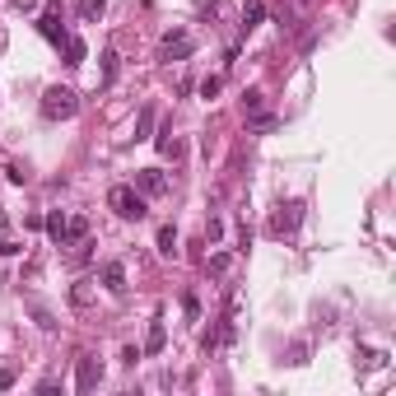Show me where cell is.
<instances>
[{
  "mask_svg": "<svg viewBox=\"0 0 396 396\" xmlns=\"http://www.w3.org/2000/svg\"><path fill=\"white\" fill-rule=\"evenodd\" d=\"M75 112H79L75 89H66V84H52V89L42 93V117H47V122H70Z\"/></svg>",
  "mask_w": 396,
  "mask_h": 396,
  "instance_id": "6da1fadb",
  "label": "cell"
},
{
  "mask_svg": "<svg viewBox=\"0 0 396 396\" xmlns=\"http://www.w3.org/2000/svg\"><path fill=\"white\" fill-rule=\"evenodd\" d=\"M298 224H303V201H280L275 215H271V224H266V233L271 238H294Z\"/></svg>",
  "mask_w": 396,
  "mask_h": 396,
  "instance_id": "7a4b0ae2",
  "label": "cell"
},
{
  "mask_svg": "<svg viewBox=\"0 0 396 396\" xmlns=\"http://www.w3.org/2000/svg\"><path fill=\"white\" fill-rule=\"evenodd\" d=\"M107 205H112L122 219H145V215H149L145 196H140L136 187H112V192H107Z\"/></svg>",
  "mask_w": 396,
  "mask_h": 396,
  "instance_id": "3957f363",
  "label": "cell"
},
{
  "mask_svg": "<svg viewBox=\"0 0 396 396\" xmlns=\"http://www.w3.org/2000/svg\"><path fill=\"white\" fill-rule=\"evenodd\" d=\"M196 52V42H192V33H163V42H158V61H187Z\"/></svg>",
  "mask_w": 396,
  "mask_h": 396,
  "instance_id": "277c9868",
  "label": "cell"
},
{
  "mask_svg": "<svg viewBox=\"0 0 396 396\" xmlns=\"http://www.w3.org/2000/svg\"><path fill=\"white\" fill-rule=\"evenodd\" d=\"M131 187H136L140 196H168V173L163 168H140Z\"/></svg>",
  "mask_w": 396,
  "mask_h": 396,
  "instance_id": "5b68a950",
  "label": "cell"
},
{
  "mask_svg": "<svg viewBox=\"0 0 396 396\" xmlns=\"http://www.w3.org/2000/svg\"><path fill=\"white\" fill-rule=\"evenodd\" d=\"M37 33H42L47 42H57V47L70 37V33H66V23H61V5H52V10H47L42 19H37Z\"/></svg>",
  "mask_w": 396,
  "mask_h": 396,
  "instance_id": "8992f818",
  "label": "cell"
},
{
  "mask_svg": "<svg viewBox=\"0 0 396 396\" xmlns=\"http://www.w3.org/2000/svg\"><path fill=\"white\" fill-rule=\"evenodd\" d=\"M98 378H103L98 359H89V354H79V363H75V392H93V387H98Z\"/></svg>",
  "mask_w": 396,
  "mask_h": 396,
  "instance_id": "52a82bcc",
  "label": "cell"
},
{
  "mask_svg": "<svg viewBox=\"0 0 396 396\" xmlns=\"http://www.w3.org/2000/svg\"><path fill=\"white\" fill-rule=\"evenodd\" d=\"M103 289H107V294H117V298H122L126 294V266H122V261H103Z\"/></svg>",
  "mask_w": 396,
  "mask_h": 396,
  "instance_id": "ba28073f",
  "label": "cell"
},
{
  "mask_svg": "<svg viewBox=\"0 0 396 396\" xmlns=\"http://www.w3.org/2000/svg\"><path fill=\"white\" fill-rule=\"evenodd\" d=\"M154 145H158V154H163V158H182V154H187V149H182V140L173 136V126H163V131H158Z\"/></svg>",
  "mask_w": 396,
  "mask_h": 396,
  "instance_id": "9c48e42d",
  "label": "cell"
},
{
  "mask_svg": "<svg viewBox=\"0 0 396 396\" xmlns=\"http://www.w3.org/2000/svg\"><path fill=\"white\" fill-rule=\"evenodd\" d=\"M261 19H266V0H243V28L252 33Z\"/></svg>",
  "mask_w": 396,
  "mask_h": 396,
  "instance_id": "30bf717a",
  "label": "cell"
},
{
  "mask_svg": "<svg viewBox=\"0 0 396 396\" xmlns=\"http://www.w3.org/2000/svg\"><path fill=\"white\" fill-rule=\"evenodd\" d=\"M66 228H70V219L61 215V210H52V215H47V238H52V243H61V248H66Z\"/></svg>",
  "mask_w": 396,
  "mask_h": 396,
  "instance_id": "8fae6325",
  "label": "cell"
},
{
  "mask_svg": "<svg viewBox=\"0 0 396 396\" xmlns=\"http://www.w3.org/2000/svg\"><path fill=\"white\" fill-rule=\"evenodd\" d=\"M163 340H168L163 317H154V322H149V336H145V354H158V350H163Z\"/></svg>",
  "mask_w": 396,
  "mask_h": 396,
  "instance_id": "7c38bea8",
  "label": "cell"
},
{
  "mask_svg": "<svg viewBox=\"0 0 396 396\" xmlns=\"http://www.w3.org/2000/svg\"><path fill=\"white\" fill-rule=\"evenodd\" d=\"M112 84H117V52L107 47L103 52V89H112Z\"/></svg>",
  "mask_w": 396,
  "mask_h": 396,
  "instance_id": "4fadbf2b",
  "label": "cell"
},
{
  "mask_svg": "<svg viewBox=\"0 0 396 396\" xmlns=\"http://www.w3.org/2000/svg\"><path fill=\"white\" fill-rule=\"evenodd\" d=\"M158 252H163V257H173V252H177V228H173V224L158 228Z\"/></svg>",
  "mask_w": 396,
  "mask_h": 396,
  "instance_id": "5bb4252c",
  "label": "cell"
},
{
  "mask_svg": "<svg viewBox=\"0 0 396 396\" xmlns=\"http://www.w3.org/2000/svg\"><path fill=\"white\" fill-rule=\"evenodd\" d=\"M66 66H84V42H79V37H66Z\"/></svg>",
  "mask_w": 396,
  "mask_h": 396,
  "instance_id": "9a60e30c",
  "label": "cell"
},
{
  "mask_svg": "<svg viewBox=\"0 0 396 396\" xmlns=\"http://www.w3.org/2000/svg\"><path fill=\"white\" fill-rule=\"evenodd\" d=\"M103 10H107V0H79V19H84V23H93Z\"/></svg>",
  "mask_w": 396,
  "mask_h": 396,
  "instance_id": "2e32d148",
  "label": "cell"
},
{
  "mask_svg": "<svg viewBox=\"0 0 396 396\" xmlns=\"http://www.w3.org/2000/svg\"><path fill=\"white\" fill-rule=\"evenodd\" d=\"M149 131H154V107H140V117H136V140H145Z\"/></svg>",
  "mask_w": 396,
  "mask_h": 396,
  "instance_id": "e0dca14e",
  "label": "cell"
},
{
  "mask_svg": "<svg viewBox=\"0 0 396 396\" xmlns=\"http://www.w3.org/2000/svg\"><path fill=\"white\" fill-rule=\"evenodd\" d=\"M79 238H89V219H70V228H66V243H79Z\"/></svg>",
  "mask_w": 396,
  "mask_h": 396,
  "instance_id": "ac0fdd59",
  "label": "cell"
},
{
  "mask_svg": "<svg viewBox=\"0 0 396 396\" xmlns=\"http://www.w3.org/2000/svg\"><path fill=\"white\" fill-rule=\"evenodd\" d=\"M243 112H248V117L261 112V89H248V93H243Z\"/></svg>",
  "mask_w": 396,
  "mask_h": 396,
  "instance_id": "d6986e66",
  "label": "cell"
},
{
  "mask_svg": "<svg viewBox=\"0 0 396 396\" xmlns=\"http://www.w3.org/2000/svg\"><path fill=\"white\" fill-rule=\"evenodd\" d=\"M219 89H224V79H219V75H210V79H201V98H205V103L215 98V93H219Z\"/></svg>",
  "mask_w": 396,
  "mask_h": 396,
  "instance_id": "ffe728a7",
  "label": "cell"
},
{
  "mask_svg": "<svg viewBox=\"0 0 396 396\" xmlns=\"http://www.w3.org/2000/svg\"><path fill=\"white\" fill-rule=\"evenodd\" d=\"M5 177H10L14 187H23V182H28V168H23V163H10V168H5Z\"/></svg>",
  "mask_w": 396,
  "mask_h": 396,
  "instance_id": "44dd1931",
  "label": "cell"
},
{
  "mask_svg": "<svg viewBox=\"0 0 396 396\" xmlns=\"http://www.w3.org/2000/svg\"><path fill=\"white\" fill-rule=\"evenodd\" d=\"M70 303L84 308V303H89V289H84V284H75V289H70Z\"/></svg>",
  "mask_w": 396,
  "mask_h": 396,
  "instance_id": "7402d4cb",
  "label": "cell"
},
{
  "mask_svg": "<svg viewBox=\"0 0 396 396\" xmlns=\"http://www.w3.org/2000/svg\"><path fill=\"white\" fill-rule=\"evenodd\" d=\"M10 10H19V14H28V10H37V0H5Z\"/></svg>",
  "mask_w": 396,
  "mask_h": 396,
  "instance_id": "603a6c76",
  "label": "cell"
},
{
  "mask_svg": "<svg viewBox=\"0 0 396 396\" xmlns=\"http://www.w3.org/2000/svg\"><path fill=\"white\" fill-rule=\"evenodd\" d=\"M219 233H224V224H219V219H210V224H205V238H210V243H219Z\"/></svg>",
  "mask_w": 396,
  "mask_h": 396,
  "instance_id": "cb8c5ba5",
  "label": "cell"
},
{
  "mask_svg": "<svg viewBox=\"0 0 396 396\" xmlns=\"http://www.w3.org/2000/svg\"><path fill=\"white\" fill-rule=\"evenodd\" d=\"M224 271H228V257H224V252H219V257L210 261V275H224Z\"/></svg>",
  "mask_w": 396,
  "mask_h": 396,
  "instance_id": "d4e9b609",
  "label": "cell"
},
{
  "mask_svg": "<svg viewBox=\"0 0 396 396\" xmlns=\"http://www.w3.org/2000/svg\"><path fill=\"white\" fill-rule=\"evenodd\" d=\"M5 228H10V215H5V210H0V233H5Z\"/></svg>",
  "mask_w": 396,
  "mask_h": 396,
  "instance_id": "484cf974",
  "label": "cell"
},
{
  "mask_svg": "<svg viewBox=\"0 0 396 396\" xmlns=\"http://www.w3.org/2000/svg\"><path fill=\"white\" fill-rule=\"evenodd\" d=\"M0 47H5V33H0Z\"/></svg>",
  "mask_w": 396,
  "mask_h": 396,
  "instance_id": "4316f807",
  "label": "cell"
}]
</instances>
